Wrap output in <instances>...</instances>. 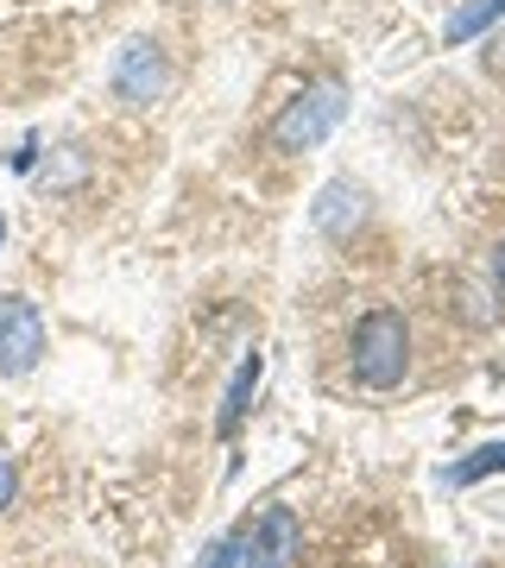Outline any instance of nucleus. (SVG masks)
Returning <instances> with one entry per match:
<instances>
[{"label":"nucleus","instance_id":"nucleus-1","mask_svg":"<svg viewBox=\"0 0 505 568\" xmlns=\"http://www.w3.org/2000/svg\"><path fill=\"white\" fill-rule=\"evenodd\" d=\"M411 373V323L398 310H366L354 323V379L366 392H392Z\"/></svg>","mask_w":505,"mask_h":568},{"label":"nucleus","instance_id":"nucleus-2","mask_svg":"<svg viewBox=\"0 0 505 568\" xmlns=\"http://www.w3.org/2000/svg\"><path fill=\"white\" fill-rule=\"evenodd\" d=\"M347 114V89L342 82H310L303 95L284 102V114L272 121V145L279 152H310V145H323Z\"/></svg>","mask_w":505,"mask_h":568},{"label":"nucleus","instance_id":"nucleus-3","mask_svg":"<svg viewBox=\"0 0 505 568\" xmlns=\"http://www.w3.org/2000/svg\"><path fill=\"white\" fill-rule=\"evenodd\" d=\"M44 354V316L26 297H0V379L32 373Z\"/></svg>","mask_w":505,"mask_h":568},{"label":"nucleus","instance_id":"nucleus-4","mask_svg":"<svg viewBox=\"0 0 505 568\" xmlns=\"http://www.w3.org/2000/svg\"><path fill=\"white\" fill-rule=\"evenodd\" d=\"M164 89H171L164 51H159L152 39H133L121 58H114V95H121V102H133V108H152Z\"/></svg>","mask_w":505,"mask_h":568},{"label":"nucleus","instance_id":"nucleus-5","mask_svg":"<svg viewBox=\"0 0 505 568\" xmlns=\"http://www.w3.org/2000/svg\"><path fill=\"white\" fill-rule=\"evenodd\" d=\"M303 556V525L291 506H265L260 525H253V556L246 568H291Z\"/></svg>","mask_w":505,"mask_h":568},{"label":"nucleus","instance_id":"nucleus-6","mask_svg":"<svg viewBox=\"0 0 505 568\" xmlns=\"http://www.w3.org/2000/svg\"><path fill=\"white\" fill-rule=\"evenodd\" d=\"M361 222H366V190L361 183H347V178L323 183V196H316V227H323L329 241H347Z\"/></svg>","mask_w":505,"mask_h":568},{"label":"nucleus","instance_id":"nucleus-7","mask_svg":"<svg viewBox=\"0 0 505 568\" xmlns=\"http://www.w3.org/2000/svg\"><path fill=\"white\" fill-rule=\"evenodd\" d=\"M260 373H265L260 354H246V361L234 366V379H228V392H222V417H215V429H222V436H241L246 405H253V392H260Z\"/></svg>","mask_w":505,"mask_h":568},{"label":"nucleus","instance_id":"nucleus-8","mask_svg":"<svg viewBox=\"0 0 505 568\" xmlns=\"http://www.w3.org/2000/svg\"><path fill=\"white\" fill-rule=\"evenodd\" d=\"M493 474H505V443H486V448H474L467 462H455L443 474L448 487H474V480H493Z\"/></svg>","mask_w":505,"mask_h":568},{"label":"nucleus","instance_id":"nucleus-9","mask_svg":"<svg viewBox=\"0 0 505 568\" xmlns=\"http://www.w3.org/2000/svg\"><path fill=\"white\" fill-rule=\"evenodd\" d=\"M493 20H505V0H467L462 13L448 20V44H467L474 32H486Z\"/></svg>","mask_w":505,"mask_h":568},{"label":"nucleus","instance_id":"nucleus-10","mask_svg":"<svg viewBox=\"0 0 505 568\" xmlns=\"http://www.w3.org/2000/svg\"><path fill=\"white\" fill-rule=\"evenodd\" d=\"M234 562H241V537H222V544L202 556V568H234Z\"/></svg>","mask_w":505,"mask_h":568},{"label":"nucleus","instance_id":"nucleus-11","mask_svg":"<svg viewBox=\"0 0 505 568\" xmlns=\"http://www.w3.org/2000/svg\"><path fill=\"white\" fill-rule=\"evenodd\" d=\"M13 493H20V474H13V462L0 455V511L13 506Z\"/></svg>","mask_w":505,"mask_h":568},{"label":"nucleus","instance_id":"nucleus-12","mask_svg":"<svg viewBox=\"0 0 505 568\" xmlns=\"http://www.w3.org/2000/svg\"><path fill=\"white\" fill-rule=\"evenodd\" d=\"M493 272H499V284H505V241L493 246Z\"/></svg>","mask_w":505,"mask_h":568},{"label":"nucleus","instance_id":"nucleus-13","mask_svg":"<svg viewBox=\"0 0 505 568\" xmlns=\"http://www.w3.org/2000/svg\"><path fill=\"white\" fill-rule=\"evenodd\" d=\"M0 241H7V222H0Z\"/></svg>","mask_w":505,"mask_h":568}]
</instances>
